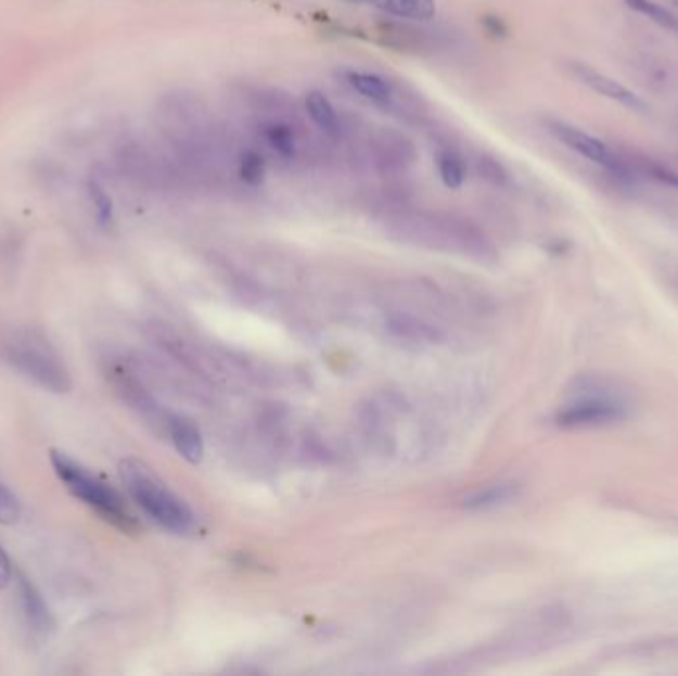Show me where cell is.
I'll list each match as a JSON object with an SVG mask.
<instances>
[{"mask_svg":"<svg viewBox=\"0 0 678 676\" xmlns=\"http://www.w3.org/2000/svg\"><path fill=\"white\" fill-rule=\"evenodd\" d=\"M18 596H21L26 625L33 629L36 637H48L54 630V615L48 608L42 594L36 589V585L30 579L21 577L18 579Z\"/></svg>","mask_w":678,"mask_h":676,"instance_id":"obj_8","label":"cell"},{"mask_svg":"<svg viewBox=\"0 0 678 676\" xmlns=\"http://www.w3.org/2000/svg\"><path fill=\"white\" fill-rule=\"evenodd\" d=\"M484 26H486V30L492 36L507 35V26H504V23H502L500 18H496V16H486V18H484Z\"/></svg>","mask_w":678,"mask_h":676,"instance_id":"obj_21","label":"cell"},{"mask_svg":"<svg viewBox=\"0 0 678 676\" xmlns=\"http://www.w3.org/2000/svg\"><path fill=\"white\" fill-rule=\"evenodd\" d=\"M258 133H260V141L278 157L292 160L296 155V145H298L296 143V133L284 122L270 119V122H266V124L260 126Z\"/></svg>","mask_w":678,"mask_h":676,"instance_id":"obj_12","label":"cell"},{"mask_svg":"<svg viewBox=\"0 0 678 676\" xmlns=\"http://www.w3.org/2000/svg\"><path fill=\"white\" fill-rule=\"evenodd\" d=\"M306 110H308L311 122L318 126V129H322L325 136L337 138L342 133V119L335 112L332 102L322 92L308 93Z\"/></svg>","mask_w":678,"mask_h":676,"instance_id":"obj_13","label":"cell"},{"mask_svg":"<svg viewBox=\"0 0 678 676\" xmlns=\"http://www.w3.org/2000/svg\"><path fill=\"white\" fill-rule=\"evenodd\" d=\"M12 582V563L7 551L0 546V589H4Z\"/></svg>","mask_w":678,"mask_h":676,"instance_id":"obj_20","label":"cell"},{"mask_svg":"<svg viewBox=\"0 0 678 676\" xmlns=\"http://www.w3.org/2000/svg\"><path fill=\"white\" fill-rule=\"evenodd\" d=\"M570 69H572V74H574L577 80L581 81L587 88H591L599 95H605L613 102L629 107L632 112H647V104L637 93L631 92L629 88H625L619 81L613 80L607 74L591 68L587 64H579V62H572Z\"/></svg>","mask_w":678,"mask_h":676,"instance_id":"obj_5","label":"cell"},{"mask_svg":"<svg viewBox=\"0 0 678 676\" xmlns=\"http://www.w3.org/2000/svg\"><path fill=\"white\" fill-rule=\"evenodd\" d=\"M345 84L356 90L359 95L368 98L369 102L392 110L395 104V90L392 81L385 80L380 74L361 72V69H347L344 72Z\"/></svg>","mask_w":678,"mask_h":676,"instance_id":"obj_9","label":"cell"},{"mask_svg":"<svg viewBox=\"0 0 678 676\" xmlns=\"http://www.w3.org/2000/svg\"><path fill=\"white\" fill-rule=\"evenodd\" d=\"M625 2H627V7H631L632 11L643 14L649 21H653V23L658 24V26L668 28V30H678L675 14H670L667 9L658 7L653 0H625Z\"/></svg>","mask_w":678,"mask_h":676,"instance_id":"obj_16","label":"cell"},{"mask_svg":"<svg viewBox=\"0 0 678 676\" xmlns=\"http://www.w3.org/2000/svg\"><path fill=\"white\" fill-rule=\"evenodd\" d=\"M550 133L558 139L560 143H564L565 148L579 153L581 157L598 163L601 167L610 169L613 173H625L623 161L613 153V151L599 139L589 136L586 131L577 129V127L564 124V122H550Z\"/></svg>","mask_w":678,"mask_h":676,"instance_id":"obj_4","label":"cell"},{"mask_svg":"<svg viewBox=\"0 0 678 676\" xmlns=\"http://www.w3.org/2000/svg\"><path fill=\"white\" fill-rule=\"evenodd\" d=\"M357 4H369L373 9L393 14L397 18H409V21H431L437 14L435 0H349Z\"/></svg>","mask_w":678,"mask_h":676,"instance_id":"obj_11","label":"cell"},{"mask_svg":"<svg viewBox=\"0 0 678 676\" xmlns=\"http://www.w3.org/2000/svg\"><path fill=\"white\" fill-rule=\"evenodd\" d=\"M4 359L40 390L50 393H68L72 390L68 367L40 333H14L4 344Z\"/></svg>","mask_w":678,"mask_h":676,"instance_id":"obj_3","label":"cell"},{"mask_svg":"<svg viewBox=\"0 0 678 676\" xmlns=\"http://www.w3.org/2000/svg\"><path fill=\"white\" fill-rule=\"evenodd\" d=\"M266 165L258 151H244L239 161V175L246 184H260L265 179Z\"/></svg>","mask_w":678,"mask_h":676,"instance_id":"obj_17","label":"cell"},{"mask_svg":"<svg viewBox=\"0 0 678 676\" xmlns=\"http://www.w3.org/2000/svg\"><path fill=\"white\" fill-rule=\"evenodd\" d=\"M119 476L133 502L159 526L179 536L195 530V514L191 508L179 496H175L141 460H121Z\"/></svg>","mask_w":678,"mask_h":676,"instance_id":"obj_1","label":"cell"},{"mask_svg":"<svg viewBox=\"0 0 678 676\" xmlns=\"http://www.w3.org/2000/svg\"><path fill=\"white\" fill-rule=\"evenodd\" d=\"M21 514H23L21 500L16 498V494L12 493L9 486H4L0 482V524L12 526L21 520Z\"/></svg>","mask_w":678,"mask_h":676,"instance_id":"obj_19","label":"cell"},{"mask_svg":"<svg viewBox=\"0 0 678 676\" xmlns=\"http://www.w3.org/2000/svg\"><path fill=\"white\" fill-rule=\"evenodd\" d=\"M88 193H90V201H92L93 208H95L98 222L102 227H110L114 222V203H112L110 195L105 193L104 187L98 183V181H90Z\"/></svg>","mask_w":678,"mask_h":676,"instance_id":"obj_18","label":"cell"},{"mask_svg":"<svg viewBox=\"0 0 678 676\" xmlns=\"http://www.w3.org/2000/svg\"><path fill=\"white\" fill-rule=\"evenodd\" d=\"M437 167L438 175L443 179V183L449 189H459L466 179V165L457 148H452L449 143L438 145L437 150Z\"/></svg>","mask_w":678,"mask_h":676,"instance_id":"obj_15","label":"cell"},{"mask_svg":"<svg viewBox=\"0 0 678 676\" xmlns=\"http://www.w3.org/2000/svg\"><path fill=\"white\" fill-rule=\"evenodd\" d=\"M516 494L517 486L514 482H498V484H492V486H486V488L472 493L464 500V508H469V510H490V508L507 505L510 500H514Z\"/></svg>","mask_w":678,"mask_h":676,"instance_id":"obj_14","label":"cell"},{"mask_svg":"<svg viewBox=\"0 0 678 676\" xmlns=\"http://www.w3.org/2000/svg\"><path fill=\"white\" fill-rule=\"evenodd\" d=\"M105 375L110 379V383L114 385L115 391L121 395L124 401L129 403L136 411L148 417L151 421L159 419V409L155 401L151 399L150 393L141 387L138 379L133 378V373H129L126 367L119 363H107Z\"/></svg>","mask_w":678,"mask_h":676,"instance_id":"obj_6","label":"cell"},{"mask_svg":"<svg viewBox=\"0 0 678 676\" xmlns=\"http://www.w3.org/2000/svg\"><path fill=\"white\" fill-rule=\"evenodd\" d=\"M167 431L171 436L172 445L179 450V455L189 462H199L203 459V436L199 433L195 424L187 421L183 417H167Z\"/></svg>","mask_w":678,"mask_h":676,"instance_id":"obj_10","label":"cell"},{"mask_svg":"<svg viewBox=\"0 0 678 676\" xmlns=\"http://www.w3.org/2000/svg\"><path fill=\"white\" fill-rule=\"evenodd\" d=\"M50 462L57 479L66 484L74 498L90 506L98 516L124 534L139 532L138 520L129 512L126 500L110 484L84 469L80 462L68 457L64 450H50Z\"/></svg>","mask_w":678,"mask_h":676,"instance_id":"obj_2","label":"cell"},{"mask_svg":"<svg viewBox=\"0 0 678 676\" xmlns=\"http://www.w3.org/2000/svg\"><path fill=\"white\" fill-rule=\"evenodd\" d=\"M623 419V407L605 399H587L575 403L558 414L562 426H589V424L615 423Z\"/></svg>","mask_w":678,"mask_h":676,"instance_id":"obj_7","label":"cell"}]
</instances>
